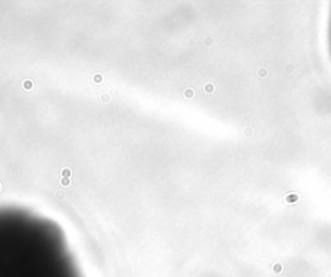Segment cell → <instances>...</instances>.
I'll return each instance as SVG.
<instances>
[{"label": "cell", "mask_w": 331, "mask_h": 277, "mask_svg": "<svg viewBox=\"0 0 331 277\" xmlns=\"http://www.w3.org/2000/svg\"><path fill=\"white\" fill-rule=\"evenodd\" d=\"M61 183H62V185H69L70 180L67 179V177H62V179H61Z\"/></svg>", "instance_id": "cell-2"}, {"label": "cell", "mask_w": 331, "mask_h": 277, "mask_svg": "<svg viewBox=\"0 0 331 277\" xmlns=\"http://www.w3.org/2000/svg\"><path fill=\"white\" fill-rule=\"evenodd\" d=\"M62 175H63L65 177H66V176H70V175H71V171H70L69 169H63V170H62Z\"/></svg>", "instance_id": "cell-1"}, {"label": "cell", "mask_w": 331, "mask_h": 277, "mask_svg": "<svg viewBox=\"0 0 331 277\" xmlns=\"http://www.w3.org/2000/svg\"><path fill=\"white\" fill-rule=\"evenodd\" d=\"M94 80H96V82H101V77L98 75V77H96V79H94Z\"/></svg>", "instance_id": "cell-4"}, {"label": "cell", "mask_w": 331, "mask_h": 277, "mask_svg": "<svg viewBox=\"0 0 331 277\" xmlns=\"http://www.w3.org/2000/svg\"><path fill=\"white\" fill-rule=\"evenodd\" d=\"M23 85H25V87H31V82H27V83L25 82V84H23Z\"/></svg>", "instance_id": "cell-3"}]
</instances>
